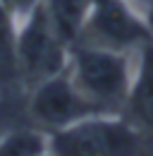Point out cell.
<instances>
[{"mask_svg": "<svg viewBox=\"0 0 153 156\" xmlns=\"http://www.w3.org/2000/svg\"><path fill=\"white\" fill-rule=\"evenodd\" d=\"M53 156H139L141 135L117 113H96L48 132Z\"/></svg>", "mask_w": 153, "mask_h": 156, "instance_id": "cell-2", "label": "cell"}, {"mask_svg": "<svg viewBox=\"0 0 153 156\" xmlns=\"http://www.w3.org/2000/svg\"><path fill=\"white\" fill-rule=\"evenodd\" d=\"M0 2L5 5V10L10 12V17L15 20V24L24 22L36 7L43 5V0H0Z\"/></svg>", "mask_w": 153, "mask_h": 156, "instance_id": "cell-9", "label": "cell"}, {"mask_svg": "<svg viewBox=\"0 0 153 156\" xmlns=\"http://www.w3.org/2000/svg\"><path fill=\"white\" fill-rule=\"evenodd\" d=\"M93 2L96 0H43V7L57 34L72 46L81 36Z\"/></svg>", "mask_w": 153, "mask_h": 156, "instance_id": "cell-6", "label": "cell"}, {"mask_svg": "<svg viewBox=\"0 0 153 156\" xmlns=\"http://www.w3.org/2000/svg\"><path fill=\"white\" fill-rule=\"evenodd\" d=\"M26 113L36 127L55 132L103 111L76 87L70 70H62L29 89Z\"/></svg>", "mask_w": 153, "mask_h": 156, "instance_id": "cell-5", "label": "cell"}, {"mask_svg": "<svg viewBox=\"0 0 153 156\" xmlns=\"http://www.w3.org/2000/svg\"><path fill=\"white\" fill-rule=\"evenodd\" d=\"M15 58H17L19 79L26 89L67 70L70 43L57 34L43 5L36 7L24 22L17 24Z\"/></svg>", "mask_w": 153, "mask_h": 156, "instance_id": "cell-3", "label": "cell"}, {"mask_svg": "<svg viewBox=\"0 0 153 156\" xmlns=\"http://www.w3.org/2000/svg\"><path fill=\"white\" fill-rule=\"evenodd\" d=\"M153 39L146 12L132 0H96L79 41L139 53Z\"/></svg>", "mask_w": 153, "mask_h": 156, "instance_id": "cell-4", "label": "cell"}, {"mask_svg": "<svg viewBox=\"0 0 153 156\" xmlns=\"http://www.w3.org/2000/svg\"><path fill=\"white\" fill-rule=\"evenodd\" d=\"M50 154L48 132L36 125L15 127L0 137V156H43Z\"/></svg>", "mask_w": 153, "mask_h": 156, "instance_id": "cell-7", "label": "cell"}, {"mask_svg": "<svg viewBox=\"0 0 153 156\" xmlns=\"http://www.w3.org/2000/svg\"><path fill=\"white\" fill-rule=\"evenodd\" d=\"M67 70L103 113H117L129 103L139 72V53L76 41L70 46Z\"/></svg>", "mask_w": 153, "mask_h": 156, "instance_id": "cell-1", "label": "cell"}, {"mask_svg": "<svg viewBox=\"0 0 153 156\" xmlns=\"http://www.w3.org/2000/svg\"><path fill=\"white\" fill-rule=\"evenodd\" d=\"M43 156H53V154H43Z\"/></svg>", "mask_w": 153, "mask_h": 156, "instance_id": "cell-10", "label": "cell"}, {"mask_svg": "<svg viewBox=\"0 0 153 156\" xmlns=\"http://www.w3.org/2000/svg\"><path fill=\"white\" fill-rule=\"evenodd\" d=\"M136 115L148 120L153 125V72H148L146 67L139 65V72H136V79H134L132 87V96H129V103Z\"/></svg>", "mask_w": 153, "mask_h": 156, "instance_id": "cell-8", "label": "cell"}]
</instances>
